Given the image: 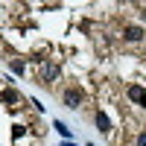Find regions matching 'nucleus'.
Masks as SVG:
<instances>
[{
	"instance_id": "obj_1",
	"label": "nucleus",
	"mask_w": 146,
	"mask_h": 146,
	"mask_svg": "<svg viewBox=\"0 0 146 146\" xmlns=\"http://www.w3.org/2000/svg\"><path fill=\"white\" fill-rule=\"evenodd\" d=\"M62 102H64V108H70V111H79V108L85 105V91L79 88V85H67V88L62 91Z\"/></svg>"
},
{
	"instance_id": "obj_2",
	"label": "nucleus",
	"mask_w": 146,
	"mask_h": 146,
	"mask_svg": "<svg viewBox=\"0 0 146 146\" xmlns=\"http://www.w3.org/2000/svg\"><path fill=\"white\" fill-rule=\"evenodd\" d=\"M58 73H62V67H58L56 62H41V73H38V79L44 85H53L58 79Z\"/></svg>"
},
{
	"instance_id": "obj_3",
	"label": "nucleus",
	"mask_w": 146,
	"mask_h": 146,
	"mask_svg": "<svg viewBox=\"0 0 146 146\" xmlns=\"http://www.w3.org/2000/svg\"><path fill=\"white\" fill-rule=\"evenodd\" d=\"M123 41H126V44H143V41H146L143 27H135V23L126 27V29H123Z\"/></svg>"
},
{
	"instance_id": "obj_4",
	"label": "nucleus",
	"mask_w": 146,
	"mask_h": 146,
	"mask_svg": "<svg viewBox=\"0 0 146 146\" xmlns=\"http://www.w3.org/2000/svg\"><path fill=\"white\" fill-rule=\"evenodd\" d=\"M94 123H96V129H100V135H111V117H108L105 111H102V108H96V111H94Z\"/></svg>"
},
{
	"instance_id": "obj_5",
	"label": "nucleus",
	"mask_w": 146,
	"mask_h": 146,
	"mask_svg": "<svg viewBox=\"0 0 146 146\" xmlns=\"http://www.w3.org/2000/svg\"><path fill=\"white\" fill-rule=\"evenodd\" d=\"M126 94H129V100H131V102H137V105H140V100L146 96V88H143V85H129V91H126Z\"/></svg>"
},
{
	"instance_id": "obj_6",
	"label": "nucleus",
	"mask_w": 146,
	"mask_h": 146,
	"mask_svg": "<svg viewBox=\"0 0 146 146\" xmlns=\"http://www.w3.org/2000/svg\"><path fill=\"white\" fill-rule=\"evenodd\" d=\"M0 100H3V102H9V105H15V102L21 100V94L9 88V91H0Z\"/></svg>"
},
{
	"instance_id": "obj_7",
	"label": "nucleus",
	"mask_w": 146,
	"mask_h": 146,
	"mask_svg": "<svg viewBox=\"0 0 146 146\" xmlns=\"http://www.w3.org/2000/svg\"><path fill=\"white\" fill-rule=\"evenodd\" d=\"M9 70L18 73V76H23V73H27V64H23L21 58H12V62H9Z\"/></svg>"
},
{
	"instance_id": "obj_8",
	"label": "nucleus",
	"mask_w": 146,
	"mask_h": 146,
	"mask_svg": "<svg viewBox=\"0 0 146 146\" xmlns=\"http://www.w3.org/2000/svg\"><path fill=\"white\" fill-rule=\"evenodd\" d=\"M53 129H56V131H58L62 137H67V140H70V129H67V126L62 123V120H56V123H53Z\"/></svg>"
},
{
	"instance_id": "obj_9",
	"label": "nucleus",
	"mask_w": 146,
	"mask_h": 146,
	"mask_svg": "<svg viewBox=\"0 0 146 146\" xmlns=\"http://www.w3.org/2000/svg\"><path fill=\"white\" fill-rule=\"evenodd\" d=\"M135 146H146V129H143L140 135H137V140H135Z\"/></svg>"
},
{
	"instance_id": "obj_10",
	"label": "nucleus",
	"mask_w": 146,
	"mask_h": 146,
	"mask_svg": "<svg viewBox=\"0 0 146 146\" xmlns=\"http://www.w3.org/2000/svg\"><path fill=\"white\" fill-rule=\"evenodd\" d=\"M21 135H23V126H15V129H12V137H15V140H18Z\"/></svg>"
},
{
	"instance_id": "obj_11",
	"label": "nucleus",
	"mask_w": 146,
	"mask_h": 146,
	"mask_svg": "<svg viewBox=\"0 0 146 146\" xmlns=\"http://www.w3.org/2000/svg\"><path fill=\"white\" fill-rule=\"evenodd\" d=\"M140 108H143V111H146V96H143V100H140Z\"/></svg>"
},
{
	"instance_id": "obj_12",
	"label": "nucleus",
	"mask_w": 146,
	"mask_h": 146,
	"mask_svg": "<svg viewBox=\"0 0 146 146\" xmlns=\"http://www.w3.org/2000/svg\"><path fill=\"white\" fill-rule=\"evenodd\" d=\"M62 146H76V143H73V140H70V143H62Z\"/></svg>"
},
{
	"instance_id": "obj_13",
	"label": "nucleus",
	"mask_w": 146,
	"mask_h": 146,
	"mask_svg": "<svg viewBox=\"0 0 146 146\" xmlns=\"http://www.w3.org/2000/svg\"><path fill=\"white\" fill-rule=\"evenodd\" d=\"M143 56H146V47H143Z\"/></svg>"
}]
</instances>
